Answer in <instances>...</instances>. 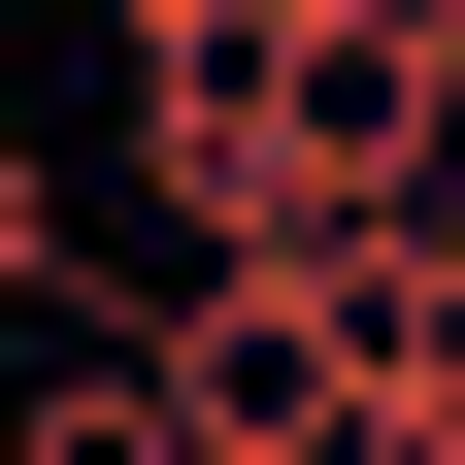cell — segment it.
Returning a JSON list of instances; mask_svg holds the SVG:
<instances>
[{
	"instance_id": "1",
	"label": "cell",
	"mask_w": 465,
	"mask_h": 465,
	"mask_svg": "<svg viewBox=\"0 0 465 465\" xmlns=\"http://www.w3.org/2000/svg\"><path fill=\"white\" fill-rule=\"evenodd\" d=\"M266 134H300L332 232L432 200V134H465V0H300V34H266Z\"/></svg>"
},
{
	"instance_id": "2",
	"label": "cell",
	"mask_w": 465,
	"mask_h": 465,
	"mask_svg": "<svg viewBox=\"0 0 465 465\" xmlns=\"http://www.w3.org/2000/svg\"><path fill=\"white\" fill-rule=\"evenodd\" d=\"M0 465H200V366H166V300L0 332Z\"/></svg>"
},
{
	"instance_id": "3",
	"label": "cell",
	"mask_w": 465,
	"mask_h": 465,
	"mask_svg": "<svg viewBox=\"0 0 465 465\" xmlns=\"http://www.w3.org/2000/svg\"><path fill=\"white\" fill-rule=\"evenodd\" d=\"M134 200L200 232V266H232V232H332L300 134H266V67H200V34H134Z\"/></svg>"
},
{
	"instance_id": "4",
	"label": "cell",
	"mask_w": 465,
	"mask_h": 465,
	"mask_svg": "<svg viewBox=\"0 0 465 465\" xmlns=\"http://www.w3.org/2000/svg\"><path fill=\"white\" fill-rule=\"evenodd\" d=\"M366 366L465 399V200H366Z\"/></svg>"
},
{
	"instance_id": "5",
	"label": "cell",
	"mask_w": 465,
	"mask_h": 465,
	"mask_svg": "<svg viewBox=\"0 0 465 465\" xmlns=\"http://www.w3.org/2000/svg\"><path fill=\"white\" fill-rule=\"evenodd\" d=\"M67 300H134V266H100V200H67V166L0 134V332H67Z\"/></svg>"
}]
</instances>
